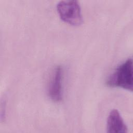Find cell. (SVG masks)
Masks as SVG:
<instances>
[{
	"mask_svg": "<svg viewBox=\"0 0 133 133\" xmlns=\"http://www.w3.org/2000/svg\"><path fill=\"white\" fill-rule=\"evenodd\" d=\"M106 84L110 87H120L132 91V59L128 58L119 65L108 77Z\"/></svg>",
	"mask_w": 133,
	"mask_h": 133,
	"instance_id": "cell-1",
	"label": "cell"
},
{
	"mask_svg": "<svg viewBox=\"0 0 133 133\" xmlns=\"http://www.w3.org/2000/svg\"><path fill=\"white\" fill-rule=\"evenodd\" d=\"M47 93L50 99L54 102H59L62 99V71L60 66H57L51 74Z\"/></svg>",
	"mask_w": 133,
	"mask_h": 133,
	"instance_id": "cell-3",
	"label": "cell"
},
{
	"mask_svg": "<svg viewBox=\"0 0 133 133\" xmlns=\"http://www.w3.org/2000/svg\"><path fill=\"white\" fill-rule=\"evenodd\" d=\"M107 132L108 133H126L128 128L116 109L112 110L107 120Z\"/></svg>",
	"mask_w": 133,
	"mask_h": 133,
	"instance_id": "cell-4",
	"label": "cell"
},
{
	"mask_svg": "<svg viewBox=\"0 0 133 133\" xmlns=\"http://www.w3.org/2000/svg\"><path fill=\"white\" fill-rule=\"evenodd\" d=\"M56 7L60 18L63 22L73 26H78L82 23L83 19L78 1H61L57 3Z\"/></svg>",
	"mask_w": 133,
	"mask_h": 133,
	"instance_id": "cell-2",
	"label": "cell"
}]
</instances>
